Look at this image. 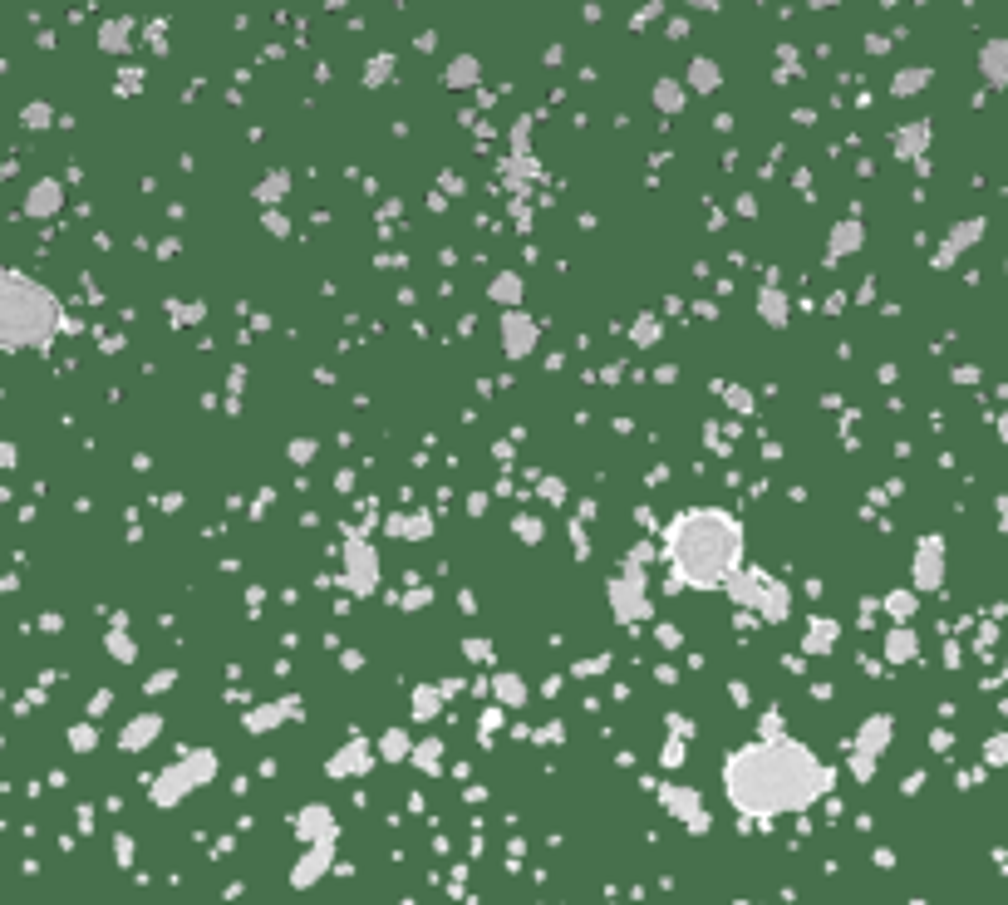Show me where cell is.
I'll return each mask as SVG.
<instances>
[{"mask_svg":"<svg viewBox=\"0 0 1008 905\" xmlns=\"http://www.w3.org/2000/svg\"><path fill=\"white\" fill-rule=\"evenodd\" d=\"M723 787H728V797H733L738 812L772 817V812H797V807L817 802L831 787V778L802 743L768 738V743L738 748V753L728 758Z\"/></svg>","mask_w":1008,"mask_h":905,"instance_id":"cell-1","label":"cell"},{"mask_svg":"<svg viewBox=\"0 0 1008 905\" xmlns=\"http://www.w3.org/2000/svg\"><path fill=\"white\" fill-rule=\"evenodd\" d=\"M60 325V305L45 286L25 281L20 271L5 276V345L25 350V345H45Z\"/></svg>","mask_w":1008,"mask_h":905,"instance_id":"cell-3","label":"cell"},{"mask_svg":"<svg viewBox=\"0 0 1008 905\" xmlns=\"http://www.w3.org/2000/svg\"><path fill=\"white\" fill-rule=\"evenodd\" d=\"M738 522L723 512H684L669 527V556L689 586H723L738 571Z\"/></svg>","mask_w":1008,"mask_h":905,"instance_id":"cell-2","label":"cell"}]
</instances>
